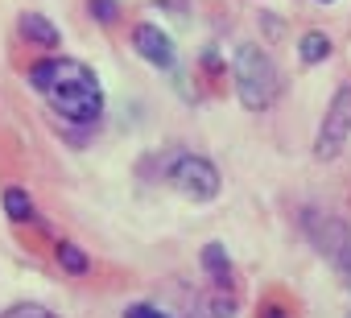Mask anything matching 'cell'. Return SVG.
<instances>
[{
  "instance_id": "obj_13",
  "label": "cell",
  "mask_w": 351,
  "mask_h": 318,
  "mask_svg": "<svg viewBox=\"0 0 351 318\" xmlns=\"http://www.w3.org/2000/svg\"><path fill=\"white\" fill-rule=\"evenodd\" d=\"M87 5H91V17L99 25H112L116 21V0H87Z\"/></svg>"
},
{
  "instance_id": "obj_2",
  "label": "cell",
  "mask_w": 351,
  "mask_h": 318,
  "mask_svg": "<svg viewBox=\"0 0 351 318\" xmlns=\"http://www.w3.org/2000/svg\"><path fill=\"white\" fill-rule=\"evenodd\" d=\"M232 75H236V95H240V103H244L248 112H265V108L273 103L277 87H281L273 58H269L261 46H252V42H244V46L236 50Z\"/></svg>"
},
{
  "instance_id": "obj_9",
  "label": "cell",
  "mask_w": 351,
  "mask_h": 318,
  "mask_svg": "<svg viewBox=\"0 0 351 318\" xmlns=\"http://www.w3.org/2000/svg\"><path fill=\"white\" fill-rule=\"evenodd\" d=\"M0 203H5V215L13 219V223H34V199L21 191V186H5V195H0Z\"/></svg>"
},
{
  "instance_id": "obj_4",
  "label": "cell",
  "mask_w": 351,
  "mask_h": 318,
  "mask_svg": "<svg viewBox=\"0 0 351 318\" xmlns=\"http://www.w3.org/2000/svg\"><path fill=\"white\" fill-rule=\"evenodd\" d=\"M165 178H169L173 191H178L182 199H191V203H211L219 195V186H223L215 162H207V157H199V153H178L169 162Z\"/></svg>"
},
{
  "instance_id": "obj_11",
  "label": "cell",
  "mask_w": 351,
  "mask_h": 318,
  "mask_svg": "<svg viewBox=\"0 0 351 318\" xmlns=\"http://www.w3.org/2000/svg\"><path fill=\"white\" fill-rule=\"evenodd\" d=\"M298 58L310 66V62H322V58H330V38L322 34V29H310L302 42H298Z\"/></svg>"
},
{
  "instance_id": "obj_14",
  "label": "cell",
  "mask_w": 351,
  "mask_h": 318,
  "mask_svg": "<svg viewBox=\"0 0 351 318\" xmlns=\"http://www.w3.org/2000/svg\"><path fill=\"white\" fill-rule=\"evenodd\" d=\"M124 318H169V314H161L157 306H149V302H136V306H128L124 310Z\"/></svg>"
},
{
  "instance_id": "obj_16",
  "label": "cell",
  "mask_w": 351,
  "mask_h": 318,
  "mask_svg": "<svg viewBox=\"0 0 351 318\" xmlns=\"http://www.w3.org/2000/svg\"><path fill=\"white\" fill-rule=\"evenodd\" d=\"M318 5H330V0H318Z\"/></svg>"
},
{
  "instance_id": "obj_3",
  "label": "cell",
  "mask_w": 351,
  "mask_h": 318,
  "mask_svg": "<svg viewBox=\"0 0 351 318\" xmlns=\"http://www.w3.org/2000/svg\"><path fill=\"white\" fill-rule=\"evenodd\" d=\"M302 228H306V236L314 240V248L326 256V265L351 285V223L339 219V215H326L322 207H306Z\"/></svg>"
},
{
  "instance_id": "obj_10",
  "label": "cell",
  "mask_w": 351,
  "mask_h": 318,
  "mask_svg": "<svg viewBox=\"0 0 351 318\" xmlns=\"http://www.w3.org/2000/svg\"><path fill=\"white\" fill-rule=\"evenodd\" d=\"M54 256H58V265H62L71 277H87V273H91V260H87V252H83L75 240H58V244H54Z\"/></svg>"
},
{
  "instance_id": "obj_8",
  "label": "cell",
  "mask_w": 351,
  "mask_h": 318,
  "mask_svg": "<svg viewBox=\"0 0 351 318\" xmlns=\"http://www.w3.org/2000/svg\"><path fill=\"white\" fill-rule=\"evenodd\" d=\"M17 29H21V38H25V42H34V46H46V50H54V46L62 42L58 25H54L46 13H21V17H17Z\"/></svg>"
},
{
  "instance_id": "obj_6",
  "label": "cell",
  "mask_w": 351,
  "mask_h": 318,
  "mask_svg": "<svg viewBox=\"0 0 351 318\" xmlns=\"http://www.w3.org/2000/svg\"><path fill=\"white\" fill-rule=\"evenodd\" d=\"M132 46H136V54H141L145 62H153L157 71H173V66H178V46H173V38H169L165 29L149 25V21H141V25L132 29Z\"/></svg>"
},
{
  "instance_id": "obj_12",
  "label": "cell",
  "mask_w": 351,
  "mask_h": 318,
  "mask_svg": "<svg viewBox=\"0 0 351 318\" xmlns=\"http://www.w3.org/2000/svg\"><path fill=\"white\" fill-rule=\"evenodd\" d=\"M5 318H58V314L46 310V306H38V302H17V306L5 310Z\"/></svg>"
},
{
  "instance_id": "obj_15",
  "label": "cell",
  "mask_w": 351,
  "mask_h": 318,
  "mask_svg": "<svg viewBox=\"0 0 351 318\" xmlns=\"http://www.w3.org/2000/svg\"><path fill=\"white\" fill-rule=\"evenodd\" d=\"M261 318H289V310L277 306V302H265V306H261Z\"/></svg>"
},
{
  "instance_id": "obj_1",
  "label": "cell",
  "mask_w": 351,
  "mask_h": 318,
  "mask_svg": "<svg viewBox=\"0 0 351 318\" xmlns=\"http://www.w3.org/2000/svg\"><path fill=\"white\" fill-rule=\"evenodd\" d=\"M34 91L62 116L75 124H95L104 112V87L95 79L91 66L75 62V58H46L29 71Z\"/></svg>"
},
{
  "instance_id": "obj_7",
  "label": "cell",
  "mask_w": 351,
  "mask_h": 318,
  "mask_svg": "<svg viewBox=\"0 0 351 318\" xmlns=\"http://www.w3.org/2000/svg\"><path fill=\"white\" fill-rule=\"evenodd\" d=\"M199 260H203V273L211 277V285H215L219 293H232V289H236V269H232V256H228V248H223L219 240H211V244L199 252Z\"/></svg>"
},
{
  "instance_id": "obj_5",
  "label": "cell",
  "mask_w": 351,
  "mask_h": 318,
  "mask_svg": "<svg viewBox=\"0 0 351 318\" xmlns=\"http://www.w3.org/2000/svg\"><path fill=\"white\" fill-rule=\"evenodd\" d=\"M347 132H351V87H339L330 95V108H326L322 128L314 136V157L318 162H335L343 140H347Z\"/></svg>"
}]
</instances>
